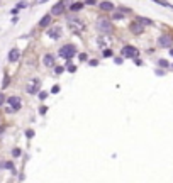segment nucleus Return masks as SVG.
I'll use <instances>...</instances> for the list:
<instances>
[{"label": "nucleus", "instance_id": "1", "mask_svg": "<svg viewBox=\"0 0 173 183\" xmlns=\"http://www.w3.org/2000/svg\"><path fill=\"white\" fill-rule=\"evenodd\" d=\"M97 31L102 32V34H110V32L114 31L112 22H110L107 17H100L99 21H97Z\"/></svg>", "mask_w": 173, "mask_h": 183}, {"label": "nucleus", "instance_id": "2", "mask_svg": "<svg viewBox=\"0 0 173 183\" xmlns=\"http://www.w3.org/2000/svg\"><path fill=\"white\" fill-rule=\"evenodd\" d=\"M75 54H76V47L73 44H66V46L59 47V56L65 58V59H71Z\"/></svg>", "mask_w": 173, "mask_h": 183}, {"label": "nucleus", "instance_id": "3", "mask_svg": "<svg viewBox=\"0 0 173 183\" xmlns=\"http://www.w3.org/2000/svg\"><path fill=\"white\" fill-rule=\"evenodd\" d=\"M7 102H9V105L10 107H7V114H12V112H17V110L22 107V102L19 97H9L7 99Z\"/></svg>", "mask_w": 173, "mask_h": 183}, {"label": "nucleus", "instance_id": "4", "mask_svg": "<svg viewBox=\"0 0 173 183\" xmlns=\"http://www.w3.org/2000/svg\"><path fill=\"white\" fill-rule=\"evenodd\" d=\"M39 88H41V81H39L37 78H31L29 81H27V85H26V92L27 93H37Z\"/></svg>", "mask_w": 173, "mask_h": 183}, {"label": "nucleus", "instance_id": "5", "mask_svg": "<svg viewBox=\"0 0 173 183\" xmlns=\"http://www.w3.org/2000/svg\"><path fill=\"white\" fill-rule=\"evenodd\" d=\"M70 2H71V0H59L58 4H54L53 9H51L53 16H61L65 12V9H66V4H70Z\"/></svg>", "mask_w": 173, "mask_h": 183}, {"label": "nucleus", "instance_id": "6", "mask_svg": "<svg viewBox=\"0 0 173 183\" xmlns=\"http://www.w3.org/2000/svg\"><path fill=\"white\" fill-rule=\"evenodd\" d=\"M121 53H122V56H124V58H132V59H134V58L137 56V53H139V51H137L134 46H124Z\"/></svg>", "mask_w": 173, "mask_h": 183}, {"label": "nucleus", "instance_id": "7", "mask_svg": "<svg viewBox=\"0 0 173 183\" xmlns=\"http://www.w3.org/2000/svg\"><path fill=\"white\" fill-rule=\"evenodd\" d=\"M48 36L51 37L53 41H56V39H59L61 37V27L59 26H53L49 31H48Z\"/></svg>", "mask_w": 173, "mask_h": 183}, {"label": "nucleus", "instance_id": "8", "mask_svg": "<svg viewBox=\"0 0 173 183\" xmlns=\"http://www.w3.org/2000/svg\"><path fill=\"white\" fill-rule=\"evenodd\" d=\"M173 44V39L170 36H161L158 39V46L160 47H170Z\"/></svg>", "mask_w": 173, "mask_h": 183}, {"label": "nucleus", "instance_id": "9", "mask_svg": "<svg viewBox=\"0 0 173 183\" xmlns=\"http://www.w3.org/2000/svg\"><path fill=\"white\" fill-rule=\"evenodd\" d=\"M129 29H131V32L132 34H141L143 32V26L139 24V22H131V26H129Z\"/></svg>", "mask_w": 173, "mask_h": 183}, {"label": "nucleus", "instance_id": "10", "mask_svg": "<svg viewBox=\"0 0 173 183\" xmlns=\"http://www.w3.org/2000/svg\"><path fill=\"white\" fill-rule=\"evenodd\" d=\"M19 56H21L19 49H10V53H9V61H10V63H16L17 59H19Z\"/></svg>", "mask_w": 173, "mask_h": 183}, {"label": "nucleus", "instance_id": "11", "mask_svg": "<svg viewBox=\"0 0 173 183\" xmlns=\"http://www.w3.org/2000/svg\"><path fill=\"white\" fill-rule=\"evenodd\" d=\"M42 61H44V64H46V66H49V68H53V66H54V56H53V54H46Z\"/></svg>", "mask_w": 173, "mask_h": 183}, {"label": "nucleus", "instance_id": "12", "mask_svg": "<svg viewBox=\"0 0 173 183\" xmlns=\"http://www.w3.org/2000/svg\"><path fill=\"white\" fill-rule=\"evenodd\" d=\"M49 24H51V16H49V14H48V16H44L41 21H39V27H48Z\"/></svg>", "mask_w": 173, "mask_h": 183}, {"label": "nucleus", "instance_id": "13", "mask_svg": "<svg viewBox=\"0 0 173 183\" xmlns=\"http://www.w3.org/2000/svg\"><path fill=\"white\" fill-rule=\"evenodd\" d=\"M100 9H102V10L110 12V10H114V5H112L110 2H102V4H100Z\"/></svg>", "mask_w": 173, "mask_h": 183}, {"label": "nucleus", "instance_id": "14", "mask_svg": "<svg viewBox=\"0 0 173 183\" xmlns=\"http://www.w3.org/2000/svg\"><path fill=\"white\" fill-rule=\"evenodd\" d=\"M82 9H83V4H82V2H75V4H71V5H70V10H71V12L82 10Z\"/></svg>", "mask_w": 173, "mask_h": 183}, {"label": "nucleus", "instance_id": "15", "mask_svg": "<svg viewBox=\"0 0 173 183\" xmlns=\"http://www.w3.org/2000/svg\"><path fill=\"white\" fill-rule=\"evenodd\" d=\"M137 22L141 26H153V21L151 19H146V17H137Z\"/></svg>", "mask_w": 173, "mask_h": 183}, {"label": "nucleus", "instance_id": "16", "mask_svg": "<svg viewBox=\"0 0 173 183\" xmlns=\"http://www.w3.org/2000/svg\"><path fill=\"white\" fill-rule=\"evenodd\" d=\"M102 56H104V58H110V56H112V51H110V49H104Z\"/></svg>", "mask_w": 173, "mask_h": 183}, {"label": "nucleus", "instance_id": "17", "mask_svg": "<svg viewBox=\"0 0 173 183\" xmlns=\"http://www.w3.org/2000/svg\"><path fill=\"white\" fill-rule=\"evenodd\" d=\"M68 71H70V73H75V71H76V66L71 64V63H68Z\"/></svg>", "mask_w": 173, "mask_h": 183}, {"label": "nucleus", "instance_id": "18", "mask_svg": "<svg viewBox=\"0 0 173 183\" xmlns=\"http://www.w3.org/2000/svg\"><path fill=\"white\" fill-rule=\"evenodd\" d=\"M114 19H115V21H121V19H124V14H119V12H115V14H114Z\"/></svg>", "mask_w": 173, "mask_h": 183}, {"label": "nucleus", "instance_id": "19", "mask_svg": "<svg viewBox=\"0 0 173 183\" xmlns=\"http://www.w3.org/2000/svg\"><path fill=\"white\" fill-rule=\"evenodd\" d=\"M158 63H160V66H165V68L168 66V61H166V59H160Z\"/></svg>", "mask_w": 173, "mask_h": 183}, {"label": "nucleus", "instance_id": "20", "mask_svg": "<svg viewBox=\"0 0 173 183\" xmlns=\"http://www.w3.org/2000/svg\"><path fill=\"white\" fill-rule=\"evenodd\" d=\"M46 110H48V107H46V105H42L41 109H39V114H41V115H44V114H46Z\"/></svg>", "mask_w": 173, "mask_h": 183}, {"label": "nucleus", "instance_id": "21", "mask_svg": "<svg viewBox=\"0 0 173 183\" xmlns=\"http://www.w3.org/2000/svg\"><path fill=\"white\" fill-rule=\"evenodd\" d=\"M12 156H21V149H14V151H12Z\"/></svg>", "mask_w": 173, "mask_h": 183}, {"label": "nucleus", "instance_id": "22", "mask_svg": "<svg viewBox=\"0 0 173 183\" xmlns=\"http://www.w3.org/2000/svg\"><path fill=\"white\" fill-rule=\"evenodd\" d=\"M58 92H59V85H54L53 90H51V93H58Z\"/></svg>", "mask_w": 173, "mask_h": 183}, {"label": "nucleus", "instance_id": "23", "mask_svg": "<svg viewBox=\"0 0 173 183\" xmlns=\"http://www.w3.org/2000/svg\"><path fill=\"white\" fill-rule=\"evenodd\" d=\"M88 64H90V66H97V64H99V61H97V59H90Z\"/></svg>", "mask_w": 173, "mask_h": 183}, {"label": "nucleus", "instance_id": "24", "mask_svg": "<svg viewBox=\"0 0 173 183\" xmlns=\"http://www.w3.org/2000/svg\"><path fill=\"white\" fill-rule=\"evenodd\" d=\"M85 4H87V5H95L97 0H85Z\"/></svg>", "mask_w": 173, "mask_h": 183}, {"label": "nucleus", "instance_id": "25", "mask_svg": "<svg viewBox=\"0 0 173 183\" xmlns=\"http://www.w3.org/2000/svg\"><path fill=\"white\" fill-rule=\"evenodd\" d=\"M26 136L29 137V139H31V137H34V131H31V129H29V131L26 132Z\"/></svg>", "mask_w": 173, "mask_h": 183}, {"label": "nucleus", "instance_id": "26", "mask_svg": "<svg viewBox=\"0 0 173 183\" xmlns=\"http://www.w3.org/2000/svg\"><path fill=\"white\" fill-rule=\"evenodd\" d=\"M63 71H65L63 66H56V73H58V75H59V73H63Z\"/></svg>", "mask_w": 173, "mask_h": 183}, {"label": "nucleus", "instance_id": "27", "mask_svg": "<svg viewBox=\"0 0 173 183\" xmlns=\"http://www.w3.org/2000/svg\"><path fill=\"white\" fill-rule=\"evenodd\" d=\"M46 97H48V92H41V93H39V99H42V100H44Z\"/></svg>", "mask_w": 173, "mask_h": 183}, {"label": "nucleus", "instance_id": "28", "mask_svg": "<svg viewBox=\"0 0 173 183\" xmlns=\"http://www.w3.org/2000/svg\"><path fill=\"white\" fill-rule=\"evenodd\" d=\"M4 102H5V95H4V93H0V105L4 104Z\"/></svg>", "mask_w": 173, "mask_h": 183}, {"label": "nucleus", "instance_id": "29", "mask_svg": "<svg viewBox=\"0 0 173 183\" xmlns=\"http://www.w3.org/2000/svg\"><path fill=\"white\" fill-rule=\"evenodd\" d=\"M80 61H87V54H85V53L83 54H80Z\"/></svg>", "mask_w": 173, "mask_h": 183}, {"label": "nucleus", "instance_id": "30", "mask_svg": "<svg viewBox=\"0 0 173 183\" xmlns=\"http://www.w3.org/2000/svg\"><path fill=\"white\" fill-rule=\"evenodd\" d=\"M7 85H9V76L5 75V80H4V87H7Z\"/></svg>", "mask_w": 173, "mask_h": 183}, {"label": "nucleus", "instance_id": "31", "mask_svg": "<svg viewBox=\"0 0 173 183\" xmlns=\"http://www.w3.org/2000/svg\"><path fill=\"white\" fill-rule=\"evenodd\" d=\"M44 2H48V0H39V4H44Z\"/></svg>", "mask_w": 173, "mask_h": 183}, {"label": "nucleus", "instance_id": "32", "mask_svg": "<svg viewBox=\"0 0 173 183\" xmlns=\"http://www.w3.org/2000/svg\"><path fill=\"white\" fill-rule=\"evenodd\" d=\"M170 54H172V56H173V49H172V51H170Z\"/></svg>", "mask_w": 173, "mask_h": 183}]
</instances>
